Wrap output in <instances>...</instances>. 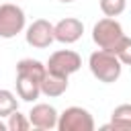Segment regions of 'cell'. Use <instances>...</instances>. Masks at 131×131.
<instances>
[{
	"label": "cell",
	"mask_w": 131,
	"mask_h": 131,
	"mask_svg": "<svg viewBox=\"0 0 131 131\" xmlns=\"http://www.w3.org/2000/svg\"><path fill=\"white\" fill-rule=\"evenodd\" d=\"M47 74V66L39 59L25 57L16 63V94L25 102H35L41 94V82Z\"/></svg>",
	"instance_id": "cell-1"
},
{
	"label": "cell",
	"mask_w": 131,
	"mask_h": 131,
	"mask_svg": "<svg viewBox=\"0 0 131 131\" xmlns=\"http://www.w3.org/2000/svg\"><path fill=\"white\" fill-rule=\"evenodd\" d=\"M53 31H55V41L63 43V45H70V43H76L82 33H84V25L80 18L76 16H66L61 18L59 23L53 25Z\"/></svg>",
	"instance_id": "cell-8"
},
{
	"label": "cell",
	"mask_w": 131,
	"mask_h": 131,
	"mask_svg": "<svg viewBox=\"0 0 131 131\" xmlns=\"http://www.w3.org/2000/svg\"><path fill=\"white\" fill-rule=\"evenodd\" d=\"M102 129H127V131H131V104H119L113 111L111 123L102 125Z\"/></svg>",
	"instance_id": "cell-11"
},
{
	"label": "cell",
	"mask_w": 131,
	"mask_h": 131,
	"mask_svg": "<svg viewBox=\"0 0 131 131\" xmlns=\"http://www.w3.org/2000/svg\"><path fill=\"white\" fill-rule=\"evenodd\" d=\"M25 10L12 2L0 4V39H12L25 29Z\"/></svg>",
	"instance_id": "cell-4"
},
{
	"label": "cell",
	"mask_w": 131,
	"mask_h": 131,
	"mask_svg": "<svg viewBox=\"0 0 131 131\" xmlns=\"http://www.w3.org/2000/svg\"><path fill=\"white\" fill-rule=\"evenodd\" d=\"M98 4L104 16H119L125 10L127 0H98Z\"/></svg>",
	"instance_id": "cell-15"
},
{
	"label": "cell",
	"mask_w": 131,
	"mask_h": 131,
	"mask_svg": "<svg viewBox=\"0 0 131 131\" xmlns=\"http://www.w3.org/2000/svg\"><path fill=\"white\" fill-rule=\"evenodd\" d=\"M6 125H8V131H27L29 127H33V125H31V121H29V115L18 113V108H16L14 113H10V115H8Z\"/></svg>",
	"instance_id": "cell-13"
},
{
	"label": "cell",
	"mask_w": 131,
	"mask_h": 131,
	"mask_svg": "<svg viewBox=\"0 0 131 131\" xmlns=\"http://www.w3.org/2000/svg\"><path fill=\"white\" fill-rule=\"evenodd\" d=\"M25 39H27V43H29L31 47H35V49H45V47H49V45L55 41L53 25H51L47 18H37V20H33V23L27 27Z\"/></svg>",
	"instance_id": "cell-7"
},
{
	"label": "cell",
	"mask_w": 131,
	"mask_h": 131,
	"mask_svg": "<svg viewBox=\"0 0 131 131\" xmlns=\"http://www.w3.org/2000/svg\"><path fill=\"white\" fill-rule=\"evenodd\" d=\"M123 35H125L123 27L115 16H104V18L96 20L92 27V41L98 45V49L113 51Z\"/></svg>",
	"instance_id": "cell-3"
},
{
	"label": "cell",
	"mask_w": 131,
	"mask_h": 131,
	"mask_svg": "<svg viewBox=\"0 0 131 131\" xmlns=\"http://www.w3.org/2000/svg\"><path fill=\"white\" fill-rule=\"evenodd\" d=\"M57 119H59V113L55 111V106L47 104V102H39V104H33V108L29 111V121L35 129H53L57 127Z\"/></svg>",
	"instance_id": "cell-9"
},
{
	"label": "cell",
	"mask_w": 131,
	"mask_h": 131,
	"mask_svg": "<svg viewBox=\"0 0 131 131\" xmlns=\"http://www.w3.org/2000/svg\"><path fill=\"white\" fill-rule=\"evenodd\" d=\"M113 53L121 59L123 66H131V39L129 37H121V41L117 43V47L113 49Z\"/></svg>",
	"instance_id": "cell-14"
},
{
	"label": "cell",
	"mask_w": 131,
	"mask_h": 131,
	"mask_svg": "<svg viewBox=\"0 0 131 131\" xmlns=\"http://www.w3.org/2000/svg\"><path fill=\"white\" fill-rule=\"evenodd\" d=\"M59 2H74V0H59Z\"/></svg>",
	"instance_id": "cell-17"
},
{
	"label": "cell",
	"mask_w": 131,
	"mask_h": 131,
	"mask_svg": "<svg viewBox=\"0 0 131 131\" xmlns=\"http://www.w3.org/2000/svg\"><path fill=\"white\" fill-rule=\"evenodd\" d=\"M6 129H8V125H6V123H2V119H0V131H6Z\"/></svg>",
	"instance_id": "cell-16"
},
{
	"label": "cell",
	"mask_w": 131,
	"mask_h": 131,
	"mask_svg": "<svg viewBox=\"0 0 131 131\" xmlns=\"http://www.w3.org/2000/svg\"><path fill=\"white\" fill-rule=\"evenodd\" d=\"M16 108H18V100H16V96H14L10 90L0 88V119H2V117H8V115L14 113Z\"/></svg>",
	"instance_id": "cell-12"
},
{
	"label": "cell",
	"mask_w": 131,
	"mask_h": 131,
	"mask_svg": "<svg viewBox=\"0 0 131 131\" xmlns=\"http://www.w3.org/2000/svg\"><path fill=\"white\" fill-rule=\"evenodd\" d=\"M47 70L49 72H55V74H61V76H72L76 74L80 68H82V57L72 51V49H59V51H53L47 59Z\"/></svg>",
	"instance_id": "cell-6"
},
{
	"label": "cell",
	"mask_w": 131,
	"mask_h": 131,
	"mask_svg": "<svg viewBox=\"0 0 131 131\" xmlns=\"http://www.w3.org/2000/svg\"><path fill=\"white\" fill-rule=\"evenodd\" d=\"M88 68H90L92 76H94L98 82L113 84V82L119 80L121 70H123V63H121V59H119L113 51L98 49V51L90 53V57H88Z\"/></svg>",
	"instance_id": "cell-2"
},
{
	"label": "cell",
	"mask_w": 131,
	"mask_h": 131,
	"mask_svg": "<svg viewBox=\"0 0 131 131\" xmlns=\"http://www.w3.org/2000/svg\"><path fill=\"white\" fill-rule=\"evenodd\" d=\"M57 129L59 131H92L94 119L82 106H68L57 119Z\"/></svg>",
	"instance_id": "cell-5"
},
{
	"label": "cell",
	"mask_w": 131,
	"mask_h": 131,
	"mask_svg": "<svg viewBox=\"0 0 131 131\" xmlns=\"http://www.w3.org/2000/svg\"><path fill=\"white\" fill-rule=\"evenodd\" d=\"M66 90H68V76H61V74H55V72L47 70V74L41 82V94H45L49 98H55V96H61Z\"/></svg>",
	"instance_id": "cell-10"
}]
</instances>
